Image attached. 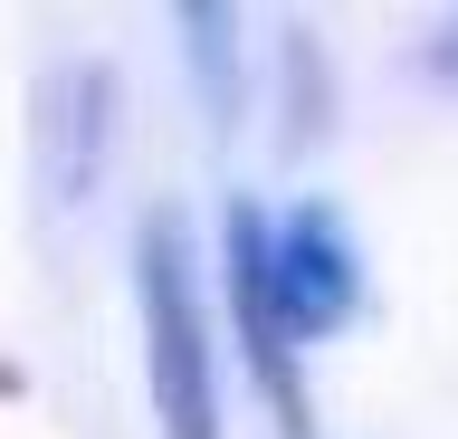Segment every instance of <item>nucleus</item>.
<instances>
[{
    "label": "nucleus",
    "mask_w": 458,
    "mask_h": 439,
    "mask_svg": "<svg viewBox=\"0 0 458 439\" xmlns=\"http://www.w3.org/2000/svg\"><path fill=\"white\" fill-rule=\"evenodd\" d=\"M134 316H143L153 430L163 439H229V420H220V334H210L191 230H182L172 210H153L134 230Z\"/></svg>",
    "instance_id": "obj_1"
},
{
    "label": "nucleus",
    "mask_w": 458,
    "mask_h": 439,
    "mask_svg": "<svg viewBox=\"0 0 458 439\" xmlns=\"http://www.w3.org/2000/svg\"><path fill=\"white\" fill-rule=\"evenodd\" d=\"M420 67H429V77H439V87L458 96V10H449V20H439V30H429V48H420Z\"/></svg>",
    "instance_id": "obj_5"
},
{
    "label": "nucleus",
    "mask_w": 458,
    "mask_h": 439,
    "mask_svg": "<svg viewBox=\"0 0 458 439\" xmlns=\"http://www.w3.org/2000/svg\"><path fill=\"white\" fill-rule=\"evenodd\" d=\"M220 287H229L239 353H249L258 392L277 401L286 439H306V353H296V334H286V316H277V277H267V210H258L249 191L220 210Z\"/></svg>",
    "instance_id": "obj_3"
},
{
    "label": "nucleus",
    "mask_w": 458,
    "mask_h": 439,
    "mask_svg": "<svg viewBox=\"0 0 458 439\" xmlns=\"http://www.w3.org/2000/svg\"><path fill=\"white\" fill-rule=\"evenodd\" d=\"M267 277H277V316L296 334V353L344 334L363 316V239L335 201H286L267 210Z\"/></svg>",
    "instance_id": "obj_2"
},
{
    "label": "nucleus",
    "mask_w": 458,
    "mask_h": 439,
    "mask_svg": "<svg viewBox=\"0 0 458 439\" xmlns=\"http://www.w3.org/2000/svg\"><path fill=\"white\" fill-rule=\"evenodd\" d=\"M172 30H182V48H191V77L210 87V115L229 124L239 115V20H229V10H182Z\"/></svg>",
    "instance_id": "obj_4"
}]
</instances>
